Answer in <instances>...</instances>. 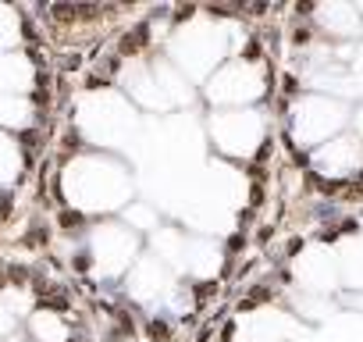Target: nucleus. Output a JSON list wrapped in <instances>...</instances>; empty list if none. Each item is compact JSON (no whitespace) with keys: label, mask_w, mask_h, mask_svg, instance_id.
Listing matches in <instances>:
<instances>
[{"label":"nucleus","mask_w":363,"mask_h":342,"mask_svg":"<svg viewBox=\"0 0 363 342\" xmlns=\"http://www.w3.org/2000/svg\"><path fill=\"white\" fill-rule=\"evenodd\" d=\"M61 193L82 214H114L132 200V171L111 153H79L61 171Z\"/></svg>","instance_id":"f257e3e1"},{"label":"nucleus","mask_w":363,"mask_h":342,"mask_svg":"<svg viewBox=\"0 0 363 342\" xmlns=\"http://www.w3.org/2000/svg\"><path fill=\"white\" fill-rule=\"evenodd\" d=\"M79 132L86 136V143L100 146V150H111V146H125L135 139V107L114 93V89H100V93H89L79 100Z\"/></svg>","instance_id":"f03ea898"},{"label":"nucleus","mask_w":363,"mask_h":342,"mask_svg":"<svg viewBox=\"0 0 363 342\" xmlns=\"http://www.w3.org/2000/svg\"><path fill=\"white\" fill-rule=\"evenodd\" d=\"M135 253H139V239L128 225L104 221L89 232V257L96 264V275H104V278H118V275L132 271L139 260Z\"/></svg>","instance_id":"7ed1b4c3"},{"label":"nucleus","mask_w":363,"mask_h":342,"mask_svg":"<svg viewBox=\"0 0 363 342\" xmlns=\"http://www.w3.org/2000/svg\"><path fill=\"white\" fill-rule=\"evenodd\" d=\"M225 54L221 29L218 26H182L171 40V57L182 72L189 75H207Z\"/></svg>","instance_id":"20e7f679"},{"label":"nucleus","mask_w":363,"mask_h":342,"mask_svg":"<svg viewBox=\"0 0 363 342\" xmlns=\"http://www.w3.org/2000/svg\"><path fill=\"white\" fill-rule=\"evenodd\" d=\"M214 143L232 157H250L264 136V118L257 111H218L211 118Z\"/></svg>","instance_id":"39448f33"},{"label":"nucleus","mask_w":363,"mask_h":342,"mask_svg":"<svg viewBox=\"0 0 363 342\" xmlns=\"http://www.w3.org/2000/svg\"><path fill=\"white\" fill-rule=\"evenodd\" d=\"M345 121V107L338 100L328 96H306L296 104L292 111V136L299 139V146H313L324 136H331L338 125Z\"/></svg>","instance_id":"423d86ee"},{"label":"nucleus","mask_w":363,"mask_h":342,"mask_svg":"<svg viewBox=\"0 0 363 342\" xmlns=\"http://www.w3.org/2000/svg\"><path fill=\"white\" fill-rule=\"evenodd\" d=\"M264 93V68L253 65V61H232L225 65L211 86H207V96L214 104H250Z\"/></svg>","instance_id":"0eeeda50"},{"label":"nucleus","mask_w":363,"mask_h":342,"mask_svg":"<svg viewBox=\"0 0 363 342\" xmlns=\"http://www.w3.org/2000/svg\"><path fill=\"white\" fill-rule=\"evenodd\" d=\"M128 292L139 299V303H157L164 296L174 292V282L167 275V267L157 260V257H139L132 275H128Z\"/></svg>","instance_id":"6e6552de"},{"label":"nucleus","mask_w":363,"mask_h":342,"mask_svg":"<svg viewBox=\"0 0 363 342\" xmlns=\"http://www.w3.org/2000/svg\"><path fill=\"white\" fill-rule=\"evenodd\" d=\"M313 164H317V171H320V175H328V179L352 175V171L363 164L359 139H352V136H338V139L324 143V146L313 153Z\"/></svg>","instance_id":"1a4fd4ad"},{"label":"nucleus","mask_w":363,"mask_h":342,"mask_svg":"<svg viewBox=\"0 0 363 342\" xmlns=\"http://www.w3.org/2000/svg\"><path fill=\"white\" fill-rule=\"evenodd\" d=\"M36 82V68L26 54L18 50H8L0 54V93L4 96H26Z\"/></svg>","instance_id":"9d476101"},{"label":"nucleus","mask_w":363,"mask_h":342,"mask_svg":"<svg viewBox=\"0 0 363 342\" xmlns=\"http://www.w3.org/2000/svg\"><path fill=\"white\" fill-rule=\"evenodd\" d=\"M36 121V107L29 96H4L0 93V132H8V128H29Z\"/></svg>","instance_id":"9b49d317"},{"label":"nucleus","mask_w":363,"mask_h":342,"mask_svg":"<svg viewBox=\"0 0 363 342\" xmlns=\"http://www.w3.org/2000/svg\"><path fill=\"white\" fill-rule=\"evenodd\" d=\"M29 331L36 342H68V321L54 310H36L29 317Z\"/></svg>","instance_id":"f8f14e48"},{"label":"nucleus","mask_w":363,"mask_h":342,"mask_svg":"<svg viewBox=\"0 0 363 342\" xmlns=\"http://www.w3.org/2000/svg\"><path fill=\"white\" fill-rule=\"evenodd\" d=\"M317 22L324 26V33H335V36H352V33H359L356 11H352V8H345V4L317 8Z\"/></svg>","instance_id":"ddd939ff"},{"label":"nucleus","mask_w":363,"mask_h":342,"mask_svg":"<svg viewBox=\"0 0 363 342\" xmlns=\"http://www.w3.org/2000/svg\"><path fill=\"white\" fill-rule=\"evenodd\" d=\"M26 310H29V296L26 292H18V289L0 292V335H11Z\"/></svg>","instance_id":"4468645a"},{"label":"nucleus","mask_w":363,"mask_h":342,"mask_svg":"<svg viewBox=\"0 0 363 342\" xmlns=\"http://www.w3.org/2000/svg\"><path fill=\"white\" fill-rule=\"evenodd\" d=\"M18 175H22V146L8 132H0V186H11Z\"/></svg>","instance_id":"2eb2a0df"},{"label":"nucleus","mask_w":363,"mask_h":342,"mask_svg":"<svg viewBox=\"0 0 363 342\" xmlns=\"http://www.w3.org/2000/svg\"><path fill=\"white\" fill-rule=\"evenodd\" d=\"M18 40H22V18H18V11L8 8V4H0V54L15 50Z\"/></svg>","instance_id":"dca6fc26"},{"label":"nucleus","mask_w":363,"mask_h":342,"mask_svg":"<svg viewBox=\"0 0 363 342\" xmlns=\"http://www.w3.org/2000/svg\"><path fill=\"white\" fill-rule=\"evenodd\" d=\"M125 218H128V225L139 228V232H153V228H160L153 207H146V204H132V207H125Z\"/></svg>","instance_id":"f3484780"},{"label":"nucleus","mask_w":363,"mask_h":342,"mask_svg":"<svg viewBox=\"0 0 363 342\" xmlns=\"http://www.w3.org/2000/svg\"><path fill=\"white\" fill-rule=\"evenodd\" d=\"M356 128H359V136H363V107L356 111Z\"/></svg>","instance_id":"a211bd4d"}]
</instances>
